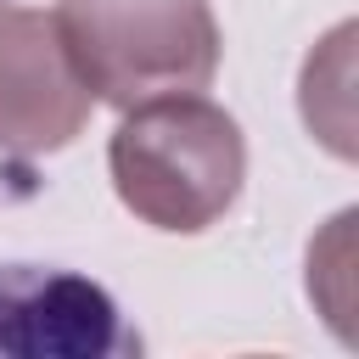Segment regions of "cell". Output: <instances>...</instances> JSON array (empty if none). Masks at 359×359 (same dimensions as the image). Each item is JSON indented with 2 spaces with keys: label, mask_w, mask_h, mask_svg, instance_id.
Returning a JSON list of instances; mask_svg holds the SVG:
<instances>
[{
  "label": "cell",
  "mask_w": 359,
  "mask_h": 359,
  "mask_svg": "<svg viewBox=\"0 0 359 359\" xmlns=\"http://www.w3.org/2000/svg\"><path fill=\"white\" fill-rule=\"evenodd\" d=\"M118 202L168 236H196L219 224L247 180V140L241 123L213 107L202 90L157 95L123 107V123L107 146Z\"/></svg>",
  "instance_id": "obj_1"
},
{
  "label": "cell",
  "mask_w": 359,
  "mask_h": 359,
  "mask_svg": "<svg viewBox=\"0 0 359 359\" xmlns=\"http://www.w3.org/2000/svg\"><path fill=\"white\" fill-rule=\"evenodd\" d=\"M50 17L95 101L140 107L191 95L219 73V22L208 0H62Z\"/></svg>",
  "instance_id": "obj_2"
},
{
  "label": "cell",
  "mask_w": 359,
  "mask_h": 359,
  "mask_svg": "<svg viewBox=\"0 0 359 359\" xmlns=\"http://www.w3.org/2000/svg\"><path fill=\"white\" fill-rule=\"evenodd\" d=\"M84 90L50 11L0 6V151L45 157L90 123Z\"/></svg>",
  "instance_id": "obj_3"
},
{
  "label": "cell",
  "mask_w": 359,
  "mask_h": 359,
  "mask_svg": "<svg viewBox=\"0 0 359 359\" xmlns=\"http://www.w3.org/2000/svg\"><path fill=\"white\" fill-rule=\"evenodd\" d=\"M107 286L50 264H0V359H107L135 353Z\"/></svg>",
  "instance_id": "obj_4"
},
{
  "label": "cell",
  "mask_w": 359,
  "mask_h": 359,
  "mask_svg": "<svg viewBox=\"0 0 359 359\" xmlns=\"http://www.w3.org/2000/svg\"><path fill=\"white\" fill-rule=\"evenodd\" d=\"M353 28H331V39H320V50L303 62V123L325 140V151L353 157Z\"/></svg>",
  "instance_id": "obj_5"
},
{
  "label": "cell",
  "mask_w": 359,
  "mask_h": 359,
  "mask_svg": "<svg viewBox=\"0 0 359 359\" xmlns=\"http://www.w3.org/2000/svg\"><path fill=\"white\" fill-rule=\"evenodd\" d=\"M0 6H6V0H0Z\"/></svg>",
  "instance_id": "obj_6"
}]
</instances>
